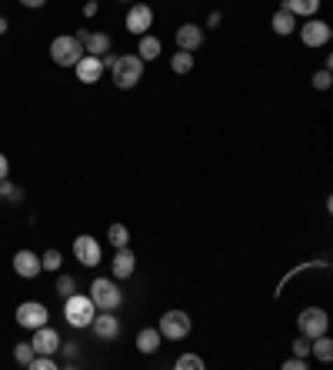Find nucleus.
Returning <instances> with one entry per match:
<instances>
[{"mask_svg":"<svg viewBox=\"0 0 333 370\" xmlns=\"http://www.w3.org/2000/svg\"><path fill=\"white\" fill-rule=\"evenodd\" d=\"M110 74H114V84L120 90H133L143 77V60L137 53H124V57H114L110 60Z\"/></svg>","mask_w":333,"mask_h":370,"instance_id":"f257e3e1","label":"nucleus"},{"mask_svg":"<svg viewBox=\"0 0 333 370\" xmlns=\"http://www.w3.org/2000/svg\"><path fill=\"white\" fill-rule=\"evenodd\" d=\"M64 317L70 327H90V320L97 317V307H93V300L84 294H74L64 297Z\"/></svg>","mask_w":333,"mask_h":370,"instance_id":"f03ea898","label":"nucleus"},{"mask_svg":"<svg viewBox=\"0 0 333 370\" xmlns=\"http://www.w3.org/2000/svg\"><path fill=\"white\" fill-rule=\"evenodd\" d=\"M84 44H80L77 37H70V34H64V37H53L51 40V57L57 67H74L84 57Z\"/></svg>","mask_w":333,"mask_h":370,"instance_id":"7ed1b4c3","label":"nucleus"},{"mask_svg":"<svg viewBox=\"0 0 333 370\" xmlns=\"http://www.w3.org/2000/svg\"><path fill=\"white\" fill-rule=\"evenodd\" d=\"M90 300H93L97 310H117V307L124 304V294H120V287L114 281L97 277V281L90 283Z\"/></svg>","mask_w":333,"mask_h":370,"instance_id":"20e7f679","label":"nucleus"},{"mask_svg":"<svg viewBox=\"0 0 333 370\" xmlns=\"http://www.w3.org/2000/svg\"><path fill=\"white\" fill-rule=\"evenodd\" d=\"M190 314L187 310H166L164 317H160V324H157V331H160V337H166V340H183L187 333H190Z\"/></svg>","mask_w":333,"mask_h":370,"instance_id":"39448f33","label":"nucleus"},{"mask_svg":"<svg viewBox=\"0 0 333 370\" xmlns=\"http://www.w3.org/2000/svg\"><path fill=\"white\" fill-rule=\"evenodd\" d=\"M296 327H300V333L303 337H320V333H327V327H330V317H327V310L323 307H307V310H300V317H296Z\"/></svg>","mask_w":333,"mask_h":370,"instance_id":"423d86ee","label":"nucleus"},{"mask_svg":"<svg viewBox=\"0 0 333 370\" xmlns=\"http://www.w3.org/2000/svg\"><path fill=\"white\" fill-rule=\"evenodd\" d=\"M296 30H300L303 47H323V44H330V37H333L330 24L320 20V17H307V24H300Z\"/></svg>","mask_w":333,"mask_h":370,"instance_id":"0eeeda50","label":"nucleus"},{"mask_svg":"<svg viewBox=\"0 0 333 370\" xmlns=\"http://www.w3.org/2000/svg\"><path fill=\"white\" fill-rule=\"evenodd\" d=\"M47 320H51V310L44 304H37V300H24V304L17 307V324L27 327V331H37Z\"/></svg>","mask_w":333,"mask_h":370,"instance_id":"6e6552de","label":"nucleus"},{"mask_svg":"<svg viewBox=\"0 0 333 370\" xmlns=\"http://www.w3.org/2000/svg\"><path fill=\"white\" fill-rule=\"evenodd\" d=\"M74 257H77L84 267H97L100 264V241L97 237H90V234H80L77 241H74Z\"/></svg>","mask_w":333,"mask_h":370,"instance_id":"1a4fd4ad","label":"nucleus"},{"mask_svg":"<svg viewBox=\"0 0 333 370\" xmlns=\"http://www.w3.org/2000/svg\"><path fill=\"white\" fill-rule=\"evenodd\" d=\"M150 27H154V11L147 4H133L127 11V30L143 37V34H150Z\"/></svg>","mask_w":333,"mask_h":370,"instance_id":"9d476101","label":"nucleus"},{"mask_svg":"<svg viewBox=\"0 0 333 370\" xmlns=\"http://www.w3.org/2000/svg\"><path fill=\"white\" fill-rule=\"evenodd\" d=\"M30 347H34V354H57L60 350V333L53 331L51 324H44V327H37L34 331V340H30Z\"/></svg>","mask_w":333,"mask_h":370,"instance_id":"9b49d317","label":"nucleus"},{"mask_svg":"<svg viewBox=\"0 0 333 370\" xmlns=\"http://www.w3.org/2000/svg\"><path fill=\"white\" fill-rule=\"evenodd\" d=\"M74 70H77V80H80V84H97L107 67H103L100 57H93V53H84L77 64H74Z\"/></svg>","mask_w":333,"mask_h":370,"instance_id":"f8f14e48","label":"nucleus"},{"mask_svg":"<svg viewBox=\"0 0 333 370\" xmlns=\"http://www.w3.org/2000/svg\"><path fill=\"white\" fill-rule=\"evenodd\" d=\"M90 327H93V333L100 340H117L120 337V320L114 317V310H100V317L90 320Z\"/></svg>","mask_w":333,"mask_h":370,"instance_id":"ddd939ff","label":"nucleus"},{"mask_svg":"<svg viewBox=\"0 0 333 370\" xmlns=\"http://www.w3.org/2000/svg\"><path fill=\"white\" fill-rule=\"evenodd\" d=\"M13 270H17V277L34 281L44 267H40V257L34 254V250H17V254H13Z\"/></svg>","mask_w":333,"mask_h":370,"instance_id":"4468645a","label":"nucleus"},{"mask_svg":"<svg viewBox=\"0 0 333 370\" xmlns=\"http://www.w3.org/2000/svg\"><path fill=\"white\" fill-rule=\"evenodd\" d=\"M200 44H204V30L197 24H183L177 30V51H200Z\"/></svg>","mask_w":333,"mask_h":370,"instance_id":"2eb2a0df","label":"nucleus"},{"mask_svg":"<svg viewBox=\"0 0 333 370\" xmlns=\"http://www.w3.org/2000/svg\"><path fill=\"white\" fill-rule=\"evenodd\" d=\"M133 270H137V257H133V250L130 247H120L114 257V277L117 281H127V277H133Z\"/></svg>","mask_w":333,"mask_h":370,"instance_id":"dca6fc26","label":"nucleus"},{"mask_svg":"<svg viewBox=\"0 0 333 370\" xmlns=\"http://www.w3.org/2000/svg\"><path fill=\"white\" fill-rule=\"evenodd\" d=\"M270 27H273V34H280V37H290V34L296 30V17L287 11V7H280V11L270 17Z\"/></svg>","mask_w":333,"mask_h":370,"instance_id":"f3484780","label":"nucleus"},{"mask_svg":"<svg viewBox=\"0 0 333 370\" xmlns=\"http://www.w3.org/2000/svg\"><path fill=\"white\" fill-rule=\"evenodd\" d=\"M160 344H164V337H160V331H154V327H143V331L137 333V350H141V354H157Z\"/></svg>","mask_w":333,"mask_h":370,"instance_id":"a211bd4d","label":"nucleus"},{"mask_svg":"<svg viewBox=\"0 0 333 370\" xmlns=\"http://www.w3.org/2000/svg\"><path fill=\"white\" fill-rule=\"evenodd\" d=\"M84 51L93 53V57H103V53L110 51V34H103V30H97V34H87V40H84Z\"/></svg>","mask_w":333,"mask_h":370,"instance_id":"6ab92c4d","label":"nucleus"},{"mask_svg":"<svg viewBox=\"0 0 333 370\" xmlns=\"http://www.w3.org/2000/svg\"><path fill=\"white\" fill-rule=\"evenodd\" d=\"M283 7L294 13V17H317L320 0H283Z\"/></svg>","mask_w":333,"mask_h":370,"instance_id":"aec40b11","label":"nucleus"},{"mask_svg":"<svg viewBox=\"0 0 333 370\" xmlns=\"http://www.w3.org/2000/svg\"><path fill=\"white\" fill-rule=\"evenodd\" d=\"M160 51H164V44H160L154 34H143L141 47H137V57H141V60H157V57H160Z\"/></svg>","mask_w":333,"mask_h":370,"instance_id":"412c9836","label":"nucleus"},{"mask_svg":"<svg viewBox=\"0 0 333 370\" xmlns=\"http://www.w3.org/2000/svg\"><path fill=\"white\" fill-rule=\"evenodd\" d=\"M310 354H313L317 360H323V364H330L333 360V340L327 337V333L313 337V340H310Z\"/></svg>","mask_w":333,"mask_h":370,"instance_id":"4be33fe9","label":"nucleus"},{"mask_svg":"<svg viewBox=\"0 0 333 370\" xmlns=\"http://www.w3.org/2000/svg\"><path fill=\"white\" fill-rule=\"evenodd\" d=\"M170 70H174V74H190L193 70V53L190 51H177L174 57H170Z\"/></svg>","mask_w":333,"mask_h":370,"instance_id":"5701e85b","label":"nucleus"},{"mask_svg":"<svg viewBox=\"0 0 333 370\" xmlns=\"http://www.w3.org/2000/svg\"><path fill=\"white\" fill-rule=\"evenodd\" d=\"M107 241L114 243L117 250H120V247H130V230H127V224H110V230H107Z\"/></svg>","mask_w":333,"mask_h":370,"instance_id":"b1692460","label":"nucleus"},{"mask_svg":"<svg viewBox=\"0 0 333 370\" xmlns=\"http://www.w3.org/2000/svg\"><path fill=\"white\" fill-rule=\"evenodd\" d=\"M0 197H4V200H13V204H20V200H24V191L4 177V180H0Z\"/></svg>","mask_w":333,"mask_h":370,"instance_id":"393cba45","label":"nucleus"},{"mask_svg":"<svg viewBox=\"0 0 333 370\" xmlns=\"http://www.w3.org/2000/svg\"><path fill=\"white\" fill-rule=\"evenodd\" d=\"M204 357H197V354H180L177 357V370H204Z\"/></svg>","mask_w":333,"mask_h":370,"instance_id":"a878e982","label":"nucleus"},{"mask_svg":"<svg viewBox=\"0 0 333 370\" xmlns=\"http://www.w3.org/2000/svg\"><path fill=\"white\" fill-rule=\"evenodd\" d=\"M13 360H17L20 367H30V360H34V347H30V344H17V347H13Z\"/></svg>","mask_w":333,"mask_h":370,"instance_id":"bb28decb","label":"nucleus"},{"mask_svg":"<svg viewBox=\"0 0 333 370\" xmlns=\"http://www.w3.org/2000/svg\"><path fill=\"white\" fill-rule=\"evenodd\" d=\"M60 264H64L60 250H47V254L40 257V267H44V270H60Z\"/></svg>","mask_w":333,"mask_h":370,"instance_id":"cd10ccee","label":"nucleus"},{"mask_svg":"<svg viewBox=\"0 0 333 370\" xmlns=\"http://www.w3.org/2000/svg\"><path fill=\"white\" fill-rule=\"evenodd\" d=\"M74 291H77V281H74V277H57V294L60 297H70Z\"/></svg>","mask_w":333,"mask_h":370,"instance_id":"c85d7f7f","label":"nucleus"},{"mask_svg":"<svg viewBox=\"0 0 333 370\" xmlns=\"http://www.w3.org/2000/svg\"><path fill=\"white\" fill-rule=\"evenodd\" d=\"M310 80H313V87H317V90H330V84H333L330 70H317V74L310 77Z\"/></svg>","mask_w":333,"mask_h":370,"instance_id":"c756f323","label":"nucleus"},{"mask_svg":"<svg viewBox=\"0 0 333 370\" xmlns=\"http://www.w3.org/2000/svg\"><path fill=\"white\" fill-rule=\"evenodd\" d=\"M294 354H296V357H310V337H303V333L296 337V340H294Z\"/></svg>","mask_w":333,"mask_h":370,"instance_id":"7c9ffc66","label":"nucleus"},{"mask_svg":"<svg viewBox=\"0 0 333 370\" xmlns=\"http://www.w3.org/2000/svg\"><path fill=\"white\" fill-rule=\"evenodd\" d=\"M283 370H307V357H290V360H283Z\"/></svg>","mask_w":333,"mask_h":370,"instance_id":"2f4dec72","label":"nucleus"},{"mask_svg":"<svg viewBox=\"0 0 333 370\" xmlns=\"http://www.w3.org/2000/svg\"><path fill=\"white\" fill-rule=\"evenodd\" d=\"M60 350H64L67 364H74V357H77V344H64V340H60Z\"/></svg>","mask_w":333,"mask_h":370,"instance_id":"473e14b6","label":"nucleus"},{"mask_svg":"<svg viewBox=\"0 0 333 370\" xmlns=\"http://www.w3.org/2000/svg\"><path fill=\"white\" fill-rule=\"evenodd\" d=\"M84 13H87V17H93V13H97V0H87V4H84Z\"/></svg>","mask_w":333,"mask_h":370,"instance_id":"72a5a7b5","label":"nucleus"},{"mask_svg":"<svg viewBox=\"0 0 333 370\" xmlns=\"http://www.w3.org/2000/svg\"><path fill=\"white\" fill-rule=\"evenodd\" d=\"M7 170H11V164H7V157H4V153H0V180L7 177Z\"/></svg>","mask_w":333,"mask_h":370,"instance_id":"f704fd0d","label":"nucleus"},{"mask_svg":"<svg viewBox=\"0 0 333 370\" xmlns=\"http://www.w3.org/2000/svg\"><path fill=\"white\" fill-rule=\"evenodd\" d=\"M20 4H24V7H30V11H37V7H44V4H47V0H20Z\"/></svg>","mask_w":333,"mask_h":370,"instance_id":"c9c22d12","label":"nucleus"},{"mask_svg":"<svg viewBox=\"0 0 333 370\" xmlns=\"http://www.w3.org/2000/svg\"><path fill=\"white\" fill-rule=\"evenodd\" d=\"M7 27H11L7 24V17H0V34H7Z\"/></svg>","mask_w":333,"mask_h":370,"instance_id":"e433bc0d","label":"nucleus"},{"mask_svg":"<svg viewBox=\"0 0 333 370\" xmlns=\"http://www.w3.org/2000/svg\"><path fill=\"white\" fill-rule=\"evenodd\" d=\"M117 4H127V0H117Z\"/></svg>","mask_w":333,"mask_h":370,"instance_id":"4c0bfd02","label":"nucleus"},{"mask_svg":"<svg viewBox=\"0 0 333 370\" xmlns=\"http://www.w3.org/2000/svg\"><path fill=\"white\" fill-rule=\"evenodd\" d=\"M0 200H4V197H0Z\"/></svg>","mask_w":333,"mask_h":370,"instance_id":"58836bf2","label":"nucleus"}]
</instances>
